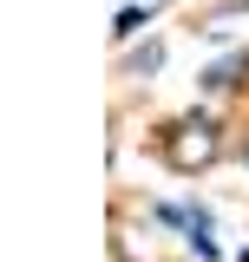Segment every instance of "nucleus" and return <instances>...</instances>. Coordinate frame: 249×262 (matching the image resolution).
I'll return each mask as SVG.
<instances>
[{
  "label": "nucleus",
  "mask_w": 249,
  "mask_h": 262,
  "mask_svg": "<svg viewBox=\"0 0 249 262\" xmlns=\"http://www.w3.org/2000/svg\"><path fill=\"white\" fill-rule=\"evenodd\" d=\"M177 131H184V138H171V144H164L177 170H190V164H210V158H217V131L203 125V118H190V125H177Z\"/></svg>",
  "instance_id": "f257e3e1"
},
{
  "label": "nucleus",
  "mask_w": 249,
  "mask_h": 262,
  "mask_svg": "<svg viewBox=\"0 0 249 262\" xmlns=\"http://www.w3.org/2000/svg\"><path fill=\"white\" fill-rule=\"evenodd\" d=\"M243 72H249V53H236V59H217L210 72H203V79H197V85H203V92H230Z\"/></svg>",
  "instance_id": "f03ea898"
},
{
  "label": "nucleus",
  "mask_w": 249,
  "mask_h": 262,
  "mask_svg": "<svg viewBox=\"0 0 249 262\" xmlns=\"http://www.w3.org/2000/svg\"><path fill=\"white\" fill-rule=\"evenodd\" d=\"M144 20H151L144 7H125V13H118V39H138V33H144Z\"/></svg>",
  "instance_id": "7ed1b4c3"
},
{
  "label": "nucleus",
  "mask_w": 249,
  "mask_h": 262,
  "mask_svg": "<svg viewBox=\"0 0 249 262\" xmlns=\"http://www.w3.org/2000/svg\"><path fill=\"white\" fill-rule=\"evenodd\" d=\"M157 66H164V53H157V46H144V53H131V72H157Z\"/></svg>",
  "instance_id": "20e7f679"
},
{
  "label": "nucleus",
  "mask_w": 249,
  "mask_h": 262,
  "mask_svg": "<svg viewBox=\"0 0 249 262\" xmlns=\"http://www.w3.org/2000/svg\"><path fill=\"white\" fill-rule=\"evenodd\" d=\"M243 262H249V249H243Z\"/></svg>",
  "instance_id": "39448f33"
},
{
  "label": "nucleus",
  "mask_w": 249,
  "mask_h": 262,
  "mask_svg": "<svg viewBox=\"0 0 249 262\" xmlns=\"http://www.w3.org/2000/svg\"><path fill=\"white\" fill-rule=\"evenodd\" d=\"M243 158H249V151H243Z\"/></svg>",
  "instance_id": "423d86ee"
}]
</instances>
